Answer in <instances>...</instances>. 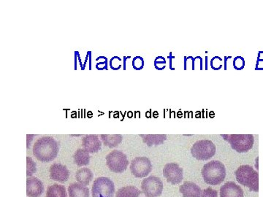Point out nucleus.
<instances>
[{"label": "nucleus", "instance_id": "nucleus-10", "mask_svg": "<svg viewBox=\"0 0 263 197\" xmlns=\"http://www.w3.org/2000/svg\"><path fill=\"white\" fill-rule=\"evenodd\" d=\"M163 175L168 183L179 184L184 178L183 169L176 163H169L164 167Z\"/></svg>", "mask_w": 263, "mask_h": 197}, {"label": "nucleus", "instance_id": "nucleus-2", "mask_svg": "<svg viewBox=\"0 0 263 197\" xmlns=\"http://www.w3.org/2000/svg\"><path fill=\"white\" fill-rule=\"evenodd\" d=\"M202 175L207 184L217 186L225 179V166L221 161L213 160L203 166Z\"/></svg>", "mask_w": 263, "mask_h": 197}, {"label": "nucleus", "instance_id": "nucleus-36", "mask_svg": "<svg viewBox=\"0 0 263 197\" xmlns=\"http://www.w3.org/2000/svg\"><path fill=\"white\" fill-rule=\"evenodd\" d=\"M130 59V56H127V57H124V65H123V67H124V70H126V61L127 60V59Z\"/></svg>", "mask_w": 263, "mask_h": 197}, {"label": "nucleus", "instance_id": "nucleus-33", "mask_svg": "<svg viewBox=\"0 0 263 197\" xmlns=\"http://www.w3.org/2000/svg\"><path fill=\"white\" fill-rule=\"evenodd\" d=\"M258 60L263 61V51H259L258 53Z\"/></svg>", "mask_w": 263, "mask_h": 197}, {"label": "nucleus", "instance_id": "nucleus-19", "mask_svg": "<svg viewBox=\"0 0 263 197\" xmlns=\"http://www.w3.org/2000/svg\"><path fill=\"white\" fill-rule=\"evenodd\" d=\"M74 163L77 166H86L90 162V156L84 149H77L74 155Z\"/></svg>", "mask_w": 263, "mask_h": 197}, {"label": "nucleus", "instance_id": "nucleus-20", "mask_svg": "<svg viewBox=\"0 0 263 197\" xmlns=\"http://www.w3.org/2000/svg\"><path fill=\"white\" fill-rule=\"evenodd\" d=\"M101 139L105 146L113 148L121 143L123 137L121 134H102Z\"/></svg>", "mask_w": 263, "mask_h": 197}, {"label": "nucleus", "instance_id": "nucleus-4", "mask_svg": "<svg viewBox=\"0 0 263 197\" xmlns=\"http://www.w3.org/2000/svg\"><path fill=\"white\" fill-rule=\"evenodd\" d=\"M222 137L230 144L232 149L238 153L248 152L255 143L252 134H222Z\"/></svg>", "mask_w": 263, "mask_h": 197}, {"label": "nucleus", "instance_id": "nucleus-15", "mask_svg": "<svg viewBox=\"0 0 263 197\" xmlns=\"http://www.w3.org/2000/svg\"><path fill=\"white\" fill-rule=\"evenodd\" d=\"M183 197H200L201 189L193 182L187 181L179 188Z\"/></svg>", "mask_w": 263, "mask_h": 197}, {"label": "nucleus", "instance_id": "nucleus-29", "mask_svg": "<svg viewBox=\"0 0 263 197\" xmlns=\"http://www.w3.org/2000/svg\"><path fill=\"white\" fill-rule=\"evenodd\" d=\"M200 197H218V192L211 188H208L202 192Z\"/></svg>", "mask_w": 263, "mask_h": 197}, {"label": "nucleus", "instance_id": "nucleus-14", "mask_svg": "<svg viewBox=\"0 0 263 197\" xmlns=\"http://www.w3.org/2000/svg\"><path fill=\"white\" fill-rule=\"evenodd\" d=\"M220 197H244V191L234 182H227L220 189Z\"/></svg>", "mask_w": 263, "mask_h": 197}, {"label": "nucleus", "instance_id": "nucleus-31", "mask_svg": "<svg viewBox=\"0 0 263 197\" xmlns=\"http://www.w3.org/2000/svg\"><path fill=\"white\" fill-rule=\"evenodd\" d=\"M256 70H263V61L257 60L256 67H255Z\"/></svg>", "mask_w": 263, "mask_h": 197}, {"label": "nucleus", "instance_id": "nucleus-30", "mask_svg": "<svg viewBox=\"0 0 263 197\" xmlns=\"http://www.w3.org/2000/svg\"><path fill=\"white\" fill-rule=\"evenodd\" d=\"M96 68L98 70H108V59L104 56L103 62H99L96 65Z\"/></svg>", "mask_w": 263, "mask_h": 197}, {"label": "nucleus", "instance_id": "nucleus-21", "mask_svg": "<svg viewBox=\"0 0 263 197\" xmlns=\"http://www.w3.org/2000/svg\"><path fill=\"white\" fill-rule=\"evenodd\" d=\"M45 197H68L65 186L55 184L48 186Z\"/></svg>", "mask_w": 263, "mask_h": 197}, {"label": "nucleus", "instance_id": "nucleus-11", "mask_svg": "<svg viewBox=\"0 0 263 197\" xmlns=\"http://www.w3.org/2000/svg\"><path fill=\"white\" fill-rule=\"evenodd\" d=\"M50 177L53 181L65 183L69 179L70 171L65 165L55 163L50 167Z\"/></svg>", "mask_w": 263, "mask_h": 197}, {"label": "nucleus", "instance_id": "nucleus-12", "mask_svg": "<svg viewBox=\"0 0 263 197\" xmlns=\"http://www.w3.org/2000/svg\"><path fill=\"white\" fill-rule=\"evenodd\" d=\"M82 147L89 154H94L100 151L102 148V142L98 135L89 134L82 139Z\"/></svg>", "mask_w": 263, "mask_h": 197}, {"label": "nucleus", "instance_id": "nucleus-35", "mask_svg": "<svg viewBox=\"0 0 263 197\" xmlns=\"http://www.w3.org/2000/svg\"><path fill=\"white\" fill-rule=\"evenodd\" d=\"M87 53L89 56V62H90V64H89V70H92V66H91V62H92V61H91V59H92V58H91V56H92V52L89 51Z\"/></svg>", "mask_w": 263, "mask_h": 197}, {"label": "nucleus", "instance_id": "nucleus-13", "mask_svg": "<svg viewBox=\"0 0 263 197\" xmlns=\"http://www.w3.org/2000/svg\"><path fill=\"white\" fill-rule=\"evenodd\" d=\"M44 192L42 182L36 177H29L27 179V195L29 197H39Z\"/></svg>", "mask_w": 263, "mask_h": 197}, {"label": "nucleus", "instance_id": "nucleus-1", "mask_svg": "<svg viewBox=\"0 0 263 197\" xmlns=\"http://www.w3.org/2000/svg\"><path fill=\"white\" fill-rule=\"evenodd\" d=\"M59 144L51 137H42L38 139L33 146V154L41 162H50L57 158Z\"/></svg>", "mask_w": 263, "mask_h": 197}, {"label": "nucleus", "instance_id": "nucleus-34", "mask_svg": "<svg viewBox=\"0 0 263 197\" xmlns=\"http://www.w3.org/2000/svg\"><path fill=\"white\" fill-rule=\"evenodd\" d=\"M171 54L172 53H170V56H168V59H170V69H171L172 70H174L175 69L174 68H173V67H172V59H174V56H171Z\"/></svg>", "mask_w": 263, "mask_h": 197}, {"label": "nucleus", "instance_id": "nucleus-3", "mask_svg": "<svg viewBox=\"0 0 263 197\" xmlns=\"http://www.w3.org/2000/svg\"><path fill=\"white\" fill-rule=\"evenodd\" d=\"M235 178L240 184L249 188L251 191H259V174L249 165H242L235 172Z\"/></svg>", "mask_w": 263, "mask_h": 197}, {"label": "nucleus", "instance_id": "nucleus-24", "mask_svg": "<svg viewBox=\"0 0 263 197\" xmlns=\"http://www.w3.org/2000/svg\"><path fill=\"white\" fill-rule=\"evenodd\" d=\"M224 59L220 56H214L211 60V67L214 70H220L223 68Z\"/></svg>", "mask_w": 263, "mask_h": 197}, {"label": "nucleus", "instance_id": "nucleus-18", "mask_svg": "<svg viewBox=\"0 0 263 197\" xmlns=\"http://www.w3.org/2000/svg\"><path fill=\"white\" fill-rule=\"evenodd\" d=\"M94 175L89 168H81L76 172L75 179L80 184L88 186L93 180Z\"/></svg>", "mask_w": 263, "mask_h": 197}, {"label": "nucleus", "instance_id": "nucleus-6", "mask_svg": "<svg viewBox=\"0 0 263 197\" xmlns=\"http://www.w3.org/2000/svg\"><path fill=\"white\" fill-rule=\"evenodd\" d=\"M106 164L112 172L122 173L128 167L129 161L124 153L114 150L106 157Z\"/></svg>", "mask_w": 263, "mask_h": 197}, {"label": "nucleus", "instance_id": "nucleus-26", "mask_svg": "<svg viewBox=\"0 0 263 197\" xmlns=\"http://www.w3.org/2000/svg\"><path fill=\"white\" fill-rule=\"evenodd\" d=\"M145 62L141 56H136L132 60V67L136 70H141L144 67Z\"/></svg>", "mask_w": 263, "mask_h": 197}, {"label": "nucleus", "instance_id": "nucleus-37", "mask_svg": "<svg viewBox=\"0 0 263 197\" xmlns=\"http://www.w3.org/2000/svg\"><path fill=\"white\" fill-rule=\"evenodd\" d=\"M187 63H188V57L185 56V70H188V67H187Z\"/></svg>", "mask_w": 263, "mask_h": 197}, {"label": "nucleus", "instance_id": "nucleus-7", "mask_svg": "<svg viewBox=\"0 0 263 197\" xmlns=\"http://www.w3.org/2000/svg\"><path fill=\"white\" fill-rule=\"evenodd\" d=\"M115 186L109 178H98L94 181L92 186V197H113Z\"/></svg>", "mask_w": 263, "mask_h": 197}, {"label": "nucleus", "instance_id": "nucleus-25", "mask_svg": "<svg viewBox=\"0 0 263 197\" xmlns=\"http://www.w3.org/2000/svg\"><path fill=\"white\" fill-rule=\"evenodd\" d=\"M155 68L157 70H162L166 67V59L162 56H157L153 62Z\"/></svg>", "mask_w": 263, "mask_h": 197}, {"label": "nucleus", "instance_id": "nucleus-22", "mask_svg": "<svg viewBox=\"0 0 263 197\" xmlns=\"http://www.w3.org/2000/svg\"><path fill=\"white\" fill-rule=\"evenodd\" d=\"M141 192L134 186H125L118 189L115 197H139Z\"/></svg>", "mask_w": 263, "mask_h": 197}, {"label": "nucleus", "instance_id": "nucleus-28", "mask_svg": "<svg viewBox=\"0 0 263 197\" xmlns=\"http://www.w3.org/2000/svg\"><path fill=\"white\" fill-rule=\"evenodd\" d=\"M121 62V59L118 56H113L110 60V67L113 70H118L121 69V64L120 62Z\"/></svg>", "mask_w": 263, "mask_h": 197}, {"label": "nucleus", "instance_id": "nucleus-32", "mask_svg": "<svg viewBox=\"0 0 263 197\" xmlns=\"http://www.w3.org/2000/svg\"><path fill=\"white\" fill-rule=\"evenodd\" d=\"M231 56H229V57H227V56H225L224 58V62H225V66H224V70H227V67H226V63H227V59H230Z\"/></svg>", "mask_w": 263, "mask_h": 197}, {"label": "nucleus", "instance_id": "nucleus-38", "mask_svg": "<svg viewBox=\"0 0 263 197\" xmlns=\"http://www.w3.org/2000/svg\"><path fill=\"white\" fill-rule=\"evenodd\" d=\"M205 70H208V56L206 57V67H205Z\"/></svg>", "mask_w": 263, "mask_h": 197}, {"label": "nucleus", "instance_id": "nucleus-27", "mask_svg": "<svg viewBox=\"0 0 263 197\" xmlns=\"http://www.w3.org/2000/svg\"><path fill=\"white\" fill-rule=\"evenodd\" d=\"M245 59L242 56H236L233 60V67L236 70H242L244 69Z\"/></svg>", "mask_w": 263, "mask_h": 197}, {"label": "nucleus", "instance_id": "nucleus-16", "mask_svg": "<svg viewBox=\"0 0 263 197\" xmlns=\"http://www.w3.org/2000/svg\"><path fill=\"white\" fill-rule=\"evenodd\" d=\"M70 197H89V190L84 185L74 183L68 187Z\"/></svg>", "mask_w": 263, "mask_h": 197}, {"label": "nucleus", "instance_id": "nucleus-8", "mask_svg": "<svg viewBox=\"0 0 263 197\" xmlns=\"http://www.w3.org/2000/svg\"><path fill=\"white\" fill-rule=\"evenodd\" d=\"M130 170L135 178H145L152 171V164L147 157H136L131 161Z\"/></svg>", "mask_w": 263, "mask_h": 197}, {"label": "nucleus", "instance_id": "nucleus-5", "mask_svg": "<svg viewBox=\"0 0 263 197\" xmlns=\"http://www.w3.org/2000/svg\"><path fill=\"white\" fill-rule=\"evenodd\" d=\"M215 145L209 140H202L196 142L191 148V154L194 158L199 161L211 159L216 154Z\"/></svg>", "mask_w": 263, "mask_h": 197}, {"label": "nucleus", "instance_id": "nucleus-23", "mask_svg": "<svg viewBox=\"0 0 263 197\" xmlns=\"http://www.w3.org/2000/svg\"><path fill=\"white\" fill-rule=\"evenodd\" d=\"M37 171L36 168V164L31 157H27V177H31L33 174L36 173Z\"/></svg>", "mask_w": 263, "mask_h": 197}, {"label": "nucleus", "instance_id": "nucleus-9", "mask_svg": "<svg viewBox=\"0 0 263 197\" xmlns=\"http://www.w3.org/2000/svg\"><path fill=\"white\" fill-rule=\"evenodd\" d=\"M141 189L147 197H158L162 195L163 183L156 177L150 176L143 181Z\"/></svg>", "mask_w": 263, "mask_h": 197}, {"label": "nucleus", "instance_id": "nucleus-17", "mask_svg": "<svg viewBox=\"0 0 263 197\" xmlns=\"http://www.w3.org/2000/svg\"><path fill=\"white\" fill-rule=\"evenodd\" d=\"M144 143H147V146H159L162 145L167 140V135L165 134H141Z\"/></svg>", "mask_w": 263, "mask_h": 197}]
</instances>
